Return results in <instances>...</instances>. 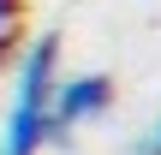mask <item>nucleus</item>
Returning <instances> with one entry per match:
<instances>
[{"label":"nucleus","instance_id":"1","mask_svg":"<svg viewBox=\"0 0 161 155\" xmlns=\"http://www.w3.org/2000/svg\"><path fill=\"white\" fill-rule=\"evenodd\" d=\"M54 60H60V36H36L18 60L12 78V108H6V131H0V155H42L48 143V96H54Z\"/></svg>","mask_w":161,"mask_h":155},{"label":"nucleus","instance_id":"2","mask_svg":"<svg viewBox=\"0 0 161 155\" xmlns=\"http://www.w3.org/2000/svg\"><path fill=\"white\" fill-rule=\"evenodd\" d=\"M114 108V78L108 72H84V78H54V96H48V143H66L84 119H102Z\"/></svg>","mask_w":161,"mask_h":155},{"label":"nucleus","instance_id":"3","mask_svg":"<svg viewBox=\"0 0 161 155\" xmlns=\"http://www.w3.org/2000/svg\"><path fill=\"white\" fill-rule=\"evenodd\" d=\"M18 12H24V0H0V60H6L12 36H18Z\"/></svg>","mask_w":161,"mask_h":155},{"label":"nucleus","instance_id":"4","mask_svg":"<svg viewBox=\"0 0 161 155\" xmlns=\"http://www.w3.org/2000/svg\"><path fill=\"white\" fill-rule=\"evenodd\" d=\"M149 149H155V155H161V125H155V137H149Z\"/></svg>","mask_w":161,"mask_h":155}]
</instances>
